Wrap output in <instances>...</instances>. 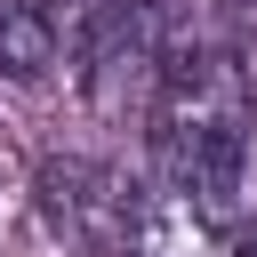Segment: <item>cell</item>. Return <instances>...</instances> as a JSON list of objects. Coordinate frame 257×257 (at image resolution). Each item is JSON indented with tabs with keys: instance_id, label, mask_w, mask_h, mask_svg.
Segmentation results:
<instances>
[{
	"instance_id": "1",
	"label": "cell",
	"mask_w": 257,
	"mask_h": 257,
	"mask_svg": "<svg viewBox=\"0 0 257 257\" xmlns=\"http://www.w3.org/2000/svg\"><path fill=\"white\" fill-rule=\"evenodd\" d=\"M145 137H153V185L201 201L217 225L241 217L249 193V161H257V80L225 40H193L169 48L153 104H145Z\"/></svg>"
},
{
	"instance_id": "2",
	"label": "cell",
	"mask_w": 257,
	"mask_h": 257,
	"mask_svg": "<svg viewBox=\"0 0 257 257\" xmlns=\"http://www.w3.org/2000/svg\"><path fill=\"white\" fill-rule=\"evenodd\" d=\"M104 8L112 0H0V80L32 88L56 64H80Z\"/></svg>"
},
{
	"instance_id": "5",
	"label": "cell",
	"mask_w": 257,
	"mask_h": 257,
	"mask_svg": "<svg viewBox=\"0 0 257 257\" xmlns=\"http://www.w3.org/2000/svg\"><path fill=\"white\" fill-rule=\"evenodd\" d=\"M225 24H241V32H257V0H209Z\"/></svg>"
},
{
	"instance_id": "4",
	"label": "cell",
	"mask_w": 257,
	"mask_h": 257,
	"mask_svg": "<svg viewBox=\"0 0 257 257\" xmlns=\"http://www.w3.org/2000/svg\"><path fill=\"white\" fill-rule=\"evenodd\" d=\"M120 257H233V225H217L201 201L153 185V193H137V217H128V249Z\"/></svg>"
},
{
	"instance_id": "6",
	"label": "cell",
	"mask_w": 257,
	"mask_h": 257,
	"mask_svg": "<svg viewBox=\"0 0 257 257\" xmlns=\"http://www.w3.org/2000/svg\"><path fill=\"white\" fill-rule=\"evenodd\" d=\"M249 257H257V249H249Z\"/></svg>"
},
{
	"instance_id": "3",
	"label": "cell",
	"mask_w": 257,
	"mask_h": 257,
	"mask_svg": "<svg viewBox=\"0 0 257 257\" xmlns=\"http://www.w3.org/2000/svg\"><path fill=\"white\" fill-rule=\"evenodd\" d=\"M48 217L88 249V257H120L128 249V217H137V185L104 161H56L48 177Z\"/></svg>"
}]
</instances>
